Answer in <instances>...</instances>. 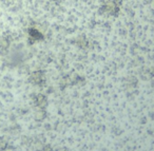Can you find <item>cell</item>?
Listing matches in <instances>:
<instances>
[{"label": "cell", "mask_w": 154, "mask_h": 151, "mask_svg": "<svg viewBox=\"0 0 154 151\" xmlns=\"http://www.w3.org/2000/svg\"><path fill=\"white\" fill-rule=\"evenodd\" d=\"M9 47V41L5 38H1L0 39V50H7Z\"/></svg>", "instance_id": "obj_1"}, {"label": "cell", "mask_w": 154, "mask_h": 151, "mask_svg": "<svg viewBox=\"0 0 154 151\" xmlns=\"http://www.w3.org/2000/svg\"><path fill=\"white\" fill-rule=\"evenodd\" d=\"M8 147L7 143L5 142H0V151H3L5 150V148Z\"/></svg>", "instance_id": "obj_2"}]
</instances>
